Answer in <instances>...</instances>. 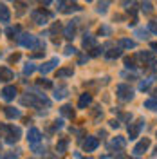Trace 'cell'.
<instances>
[{"instance_id":"17","label":"cell","mask_w":157,"mask_h":159,"mask_svg":"<svg viewBox=\"0 0 157 159\" xmlns=\"http://www.w3.org/2000/svg\"><path fill=\"white\" fill-rule=\"evenodd\" d=\"M67 94H69V89H67L65 85H61V87H58V89H54V98L56 99H63Z\"/></svg>"},{"instance_id":"36","label":"cell","mask_w":157,"mask_h":159,"mask_svg":"<svg viewBox=\"0 0 157 159\" xmlns=\"http://www.w3.org/2000/svg\"><path fill=\"white\" fill-rule=\"evenodd\" d=\"M2 159H18V156H16L15 152H9V154H6Z\"/></svg>"},{"instance_id":"45","label":"cell","mask_w":157,"mask_h":159,"mask_svg":"<svg viewBox=\"0 0 157 159\" xmlns=\"http://www.w3.org/2000/svg\"><path fill=\"white\" fill-rule=\"evenodd\" d=\"M40 2H42L43 6H49V4H51V2H52V0H40Z\"/></svg>"},{"instance_id":"40","label":"cell","mask_w":157,"mask_h":159,"mask_svg":"<svg viewBox=\"0 0 157 159\" xmlns=\"http://www.w3.org/2000/svg\"><path fill=\"white\" fill-rule=\"evenodd\" d=\"M65 2H67V0H58V6H60V9H61V11H65V9H67Z\"/></svg>"},{"instance_id":"44","label":"cell","mask_w":157,"mask_h":159,"mask_svg":"<svg viewBox=\"0 0 157 159\" xmlns=\"http://www.w3.org/2000/svg\"><path fill=\"white\" fill-rule=\"evenodd\" d=\"M150 47H152V49H154V52L157 54V43H155V42H152V43H150Z\"/></svg>"},{"instance_id":"22","label":"cell","mask_w":157,"mask_h":159,"mask_svg":"<svg viewBox=\"0 0 157 159\" xmlns=\"http://www.w3.org/2000/svg\"><path fill=\"white\" fill-rule=\"evenodd\" d=\"M105 56H107V60H116L121 56V51L119 49H112V51H108V52H105Z\"/></svg>"},{"instance_id":"1","label":"cell","mask_w":157,"mask_h":159,"mask_svg":"<svg viewBox=\"0 0 157 159\" xmlns=\"http://www.w3.org/2000/svg\"><path fill=\"white\" fill-rule=\"evenodd\" d=\"M116 96L121 101H130V99H134V89L127 83H121V85L116 87Z\"/></svg>"},{"instance_id":"21","label":"cell","mask_w":157,"mask_h":159,"mask_svg":"<svg viewBox=\"0 0 157 159\" xmlns=\"http://www.w3.org/2000/svg\"><path fill=\"white\" fill-rule=\"evenodd\" d=\"M56 74H58V78H69V76L74 74V69H72V67H63V69H60Z\"/></svg>"},{"instance_id":"29","label":"cell","mask_w":157,"mask_h":159,"mask_svg":"<svg viewBox=\"0 0 157 159\" xmlns=\"http://www.w3.org/2000/svg\"><path fill=\"white\" fill-rule=\"evenodd\" d=\"M148 29L157 34V20H150V22H148Z\"/></svg>"},{"instance_id":"26","label":"cell","mask_w":157,"mask_h":159,"mask_svg":"<svg viewBox=\"0 0 157 159\" xmlns=\"http://www.w3.org/2000/svg\"><path fill=\"white\" fill-rule=\"evenodd\" d=\"M152 81H154L152 78H148V80H145V81H141V83H139V89H141V90H148V89H150V85H152Z\"/></svg>"},{"instance_id":"20","label":"cell","mask_w":157,"mask_h":159,"mask_svg":"<svg viewBox=\"0 0 157 159\" xmlns=\"http://www.w3.org/2000/svg\"><path fill=\"white\" fill-rule=\"evenodd\" d=\"M119 45H121V47H127V49H136L137 43H136L134 40H130V38H121L119 40Z\"/></svg>"},{"instance_id":"13","label":"cell","mask_w":157,"mask_h":159,"mask_svg":"<svg viewBox=\"0 0 157 159\" xmlns=\"http://www.w3.org/2000/svg\"><path fill=\"white\" fill-rule=\"evenodd\" d=\"M11 20V13H9V7H6L4 4H0V22L7 24Z\"/></svg>"},{"instance_id":"19","label":"cell","mask_w":157,"mask_h":159,"mask_svg":"<svg viewBox=\"0 0 157 159\" xmlns=\"http://www.w3.org/2000/svg\"><path fill=\"white\" fill-rule=\"evenodd\" d=\"M96 45V38L92 36V34H85V38H83V47L85 49H90V47H94Z\"/></svg>"},{"instance_id":"46","label":"cell","mask_w":157,"mask_h":159,"mask_svg":"<svg viewBox=\"0 0 157 159\" xmlns=\"http://www.w3.org/2000/svg\"><path fill=\"white\" fill-rule=\"evenodd\" d=\"M155 156H157V148H155Z\"/></svg>"},{"instance_id":"34","label":"cell","mask_w":157,"mask_h":159,"mask_svg":"<svg viewBox=\"0 0 157 159\" xmlns=\"http://www.w3.org/2000/svg\"><path fill=\"white\" fill-rule=\"evenodd\" d=\"M125 65H127V69H134V67H136L132 58H125Z\"/></svg>"},{"instance_id":"16","label":"cell","mask_w":157,"mask_h":159,"mask_svg":"<svg viewBox=\"0 0 157 159\" xmlns=\"http://www.w3.org/2000/svg\"><path fill=\"white\" fill-rule=\"evenodd\" d=\"M127 145V139L121 138V136H118V138L112 139V143H110V148H123Z\"/></svg>"},{"instance_id":"8","label":"cell","mask_w":157,"mask_h":159,"mask_svg":"<svg viewBox=\"0 0 157 159\" xmlns=\"http://www.w3.org/2000/svg\"><path fill=\"white\" fill-rule=\"evenodd\" d=\"M56 65H60V60L58 58H52V60H49V61H45L43 65H40L38 70L42 72V74H47V72H51V70L54 69Z\"/></svg>"},{"instance_id":"11","label":"cell","mask_w":157,"mask_h":159,"mask_svg":"<svg viewBox=\"0 0 157 159\" xmlns=\"http://www.w3.org/2000/svg\"><path fill=\"white\" fill-rule=\"evenodd\" d=\"M90 103H92V94L85 92V94H81V96H79V101H78V107H79V109H87Z\"/></svg>"},{"instance_id":"35","label":"cell","mask_w":157,"mask_h":159,"mask_svg":"<svg viewBox=\"0 0 157 159\" xmlns=\"http://www.w3.org/2000/svg\"><path fill=\"white\" fill-rule=\"evenodd\" d=\"M65 54H67V56H70V54H76V49H74L72 45H67V47H65Z\"/></svg>"},{"instance_id":"27","label":"cell","mask_w":157,"mask_h":159,"mask_svg":"<svg viewBox=\"0 0 157 159\" xmlns=\"http://www.w3.org/2000/svg\"><path fill=\"white\" fill-rule=\"evenodd\" d=\"M141 9L145 11V13H152V11H154V7H152V2H148V0H145V2L141 4Z\"/></svg>"},{"instance_id":"30","label":"cell","mask_w":157,"mask_h":159,"mask_svg":"<svg viewBox=\"0 0 157 159\" xmlns=\"http://www.w3.org/2000/svg\"><path fill=\"white\" fill-rule=\"evenodd\" d=\"M38 85H42V87H45V89H51V87H52V83H51L49 80H45V78H42L38 81Z\"/></svg>"},{"instance_id":"28","label":"cell","mask_w":157,"mask_h":159,"mask_svg":"<svg viewBox=\"0 0 157 159\" xmlns=\"http://www.w3.org/2000/svg\"><path fill=\"white\" fill-rule=\"evenodd\" d=\"M18 31H20L18 25H16V27H7V29H6V34H9V38H15V34H16Z\"/></svg>"},{"instance_id":"15","label":"cell","mask_w":157,"mask_h":159,"mask_svg":"<svg viewBox=\"0 0 157 159\" xmlns=\"http://www.w3.org/2000/svg\"><path fill=\"white\" fill-rule=\"evenodd\" d=\"M4 114L9 119H18L20 116H22V112H20L18 109H13V107H6V109H4Z\"/></svg>"},{"instance_id":"31","label":"cell","mask_w":157,"mask_h":159,"mask_svg":"<svg viewBox=\"0 0 157 159\" xmlns=\"http://www.w3.org/2000/svg\"><path fill=\"white\" fill-rule=\"evenodd\" d=\"M98 13H101V15H105V13H107V2H99Z\"/></svg>"},{"instance_id":"10","label":"cell","mask_w":157,"mask_h":159,"mask_svg":"<svg viewBox=\"0 0 157 159\" xmlns=\"http://www.w3.org/2000/svg\"><path fill=\"white\" fill-rule=\"evenodd\" d=\"M13 78H15V72H13L9 67L2 65V67H0V81H11Z\"/></svg>"},{"instance_id":"33","label":"cell","mask_w":157,"mask_h":159,"mask_svg":"<svg viewBox=\"0 0 157 159\" xmlns=\"http://www.w3.org/2000/svg\"><path fill=\"white\" fill-rule=\"evenodd\" d=\"M79 9H81V7H79V6H76V4H74V6H69L67 9L63 11V13H67V15H69V13H72V11H79Z\"/></svg>"},{"instance_id":"39","label":"cell","mask_w":157,"mask_h":159,"mask_svg":"<svg viewBox=\"0 0 157 159\" xmlns=\"http://www.w3.org/2000/svg\"><path fill=\"white\" fill-rule=\"evenodd\" d=\"M60 29H61V25H60V22H56V24L52 25V29H51V33H58Z\"/></svg>"},{"instance_id":"43","label":"cell","mask_w":157,"mask_h":159,"mask_svg":"<svg viewBox=\"0 0 157 159\" xmlns=\"http://www.w3.org/2000/svg\"><path fill=\"white\" fill-rule=\"evenodd\" d=\"M87 60H88V56H85V54H81V56H79V60H78V61H79V63H85Z\"/></svg>"},{"instance_id":"2","label":"cell","mask_w":157,"mask_h":159,"mask_svg":"<svg viewBox=\"0 0 157 159\" xmlns=\"http://www.w3.org/2000/svg\"><path fill=\"white\" fill-rule=\"evenodd\" d=\"M2 130L6 132V141L7 143H16L20 139V136H22V130L18 129V127H15V125H4L2 127Z\"/></svg>"},{"instance_id":"38","label":"cell","mask_w":157,"mask_h":159,"mask_svg":"<svg viewBox=\"0 0 157 159\" xmlns=\"http://www.w3.org/2000/svg\"><path fill=\"white\" fill-rule=\"evenodd\" d=\"M18 60H20V54H18V52H16V54H11V56H9V61H11V63H15V61H18Z\"/></svg>"},{"instance_id":"3","label":"cell","mask_w":157,"mask_h":159,"mask_svg":"<svg viewBox=\"0 0 157 159\" xmlns=\"http://www.w3.org/2000/svg\"><path fill=\"white\" fill-rule=\"evenodd\" d=\"M52 15H51L49 11H43V9H34L31 13V18L34 24H38V25H43V24H47V20L51 18Z\"/></svg>"},{"instance_id":"32","label":"cell","mask_w":157,"mask_h":159,"mask_svg":"<svg viewBox=\"0 0 157 159\" xmlns=\"http://www.w3.org/2000/svg\"><path fill=\"white\" fill-rule=\"evenodd\" d=\"M110 33H112V31H110L108 25H101V27H99V34H110Z\"/></svg>"},{"instance_id":"14","label":"cell","mask_w":157,"mask_h":159,"mask_svg":"<svg viewBox=\"0 0 157 159\" xmlns=\"http://www.w3.org/2000/svg\"><path fill=\"white\" fill-rule=\"evenodd\" d=\"M67 147H69V139L67 138L58 139V143H56V152H58V154H65V152H67Z\"/></svg>"},{"instance_id":"41","label":"cell","mask_w":157,"mask_h":159,"mask_svg":"<svg viewBox=\"0 0 157 159\" xmlns=\"http://www.w3.org/2000/svg\"><path fill=\"white\" fill-rule=\"evenodd\" d=\"M16 7H18V15H24V7H25V4H16Z\"/></svg>"},{"instance_id":"9","label":"cell","mask_w":157,"mask_h":159,"mask_svg":"<svg viewBox=\"0 0 157 159\" xmlns=\"http://www.w3.org/2000/svg\"><path fill=\"white\" fill-rule=\"evenodd\" d=\"M143 123H145V121L141 119L139 125L137 123H130V125H128V136H130V139H136L139 136V130H141V127H143Z\"/></svg>"},{"instance_id":"18","label":"cell","mask_w":157,"mask_h":159,"mask_svg":"<svg viewBox=\"0 0 157 159\" xmlns=\"http://www.w3.org/2000/svg\"><path fill=\"white\" fill-rule=\"evenodd\" d=\"M60 112H61V116H65V118H69V119L74 118V109H72L70 105H63V107L60 109Z\"/></svg>"},{"instance_id":"5","label":"cell","mask_w":157,"mask_h":159,"mask_svg":"<svg viewBox=\"0 0 157 159\" xmlns=\"http://www.w3.org/2000/svg\"><path fill=\"white\" fill-rule=\"evenodd\" d=\"M40 139H42V134H40V130L36 129V127L29 129V132H27V141H29L31 147H36V145L40 143Z\"/></svg>"},{"instance_id":"25","label":"cell","mask_w":157,"mask_h":159,"mask_svg":"<svg viewBox=\"0 0 157 159\" xmlns=\"http://www.w3.org/2000/svg\"><path fill=\"white\" fill-rule=\"evenodd\" d=\"M134 34H136L137 38H141V40H146L148 38V31L146 29H141V27H139V29H136V33H134Z\"/></svg>"},{"instance_id":"12","label":"cell","mask_w":157,"mask_h":159,"mask_svg":"<svg viewBox=\"0 0 157 159\" xmlns=\"http://www.w3.org/2000/svg\"><path fill=\"white\" fill-rule=\"evenodd\" d=\"M76 24H78V22H69V25L65 27L63 36H65L67 40H72L74 36H76Z\"/></svg>"},{"instance_id":"4","label":"cell","mask_w":157,"mask_h":159,"mask_svg":"<svg viewBox=\"0 0 157 159\" xmlns=\"http://www.w3.org/2000/svg\"><path fill=\"white\" fill-rule=\"evenodd\" d=\"M0 98L4 99V101H13V99L16 98V87H13V85L4 87V89L0 90Z\"/></svg>"},{"instance_id":"42","label":"cell","mask_w":157,"mask_h":159,"mask_svg":"<svg viewBox=\"0 0 157 159\" xmlns=\"http://www.w3.org/2000/svg\"><path fill=\"white\" fill-rule=\"evenodd\" d=\"M110 127H112V129H118V127H119V121L112 119V121H110Z\"/></svg>"},{"instance_id":"37","label":"cell","mask_w":157,"mask_h":159,"mask_svg":"<svg viewBox=\"0 0 157 159\" xmlns=\"http://www.w3.org/2000/svg\"><path fill=\"white\" fill-rule=\"evenodd\" d=\"M61 127H63V119H56V121H54V129L60 130Z\"/></svg>"},{"instance_id":"6","label":"cell","mask_w":157,"mask_h":159,"mask_svg":"<svg viewBox=\"0 0 157 159\" xmlns=\"http://www.w3.org/2000/svg\"><path fill=\"white\" fill-rule=\"evenodd\" d=\"M98 147H99V139L94 138V136H88V138L83 141V150H85V152H94Z\"/></svg>"},{"instance_id":"23","label":"cell","mask_w":157,"mask_h":159,"mask_svg":"<svg viewBox=\"0 0 157 159\" xmlns=\"http://www.w3.org/2000/svg\"><path fill=\"white\" fill-rule=\"evenodd\" d=\"M145 109H150V110H157V98L146 99V101H145Z\"/></svg>"},{"instance_id":"24","label":"cell","mask_w":157,"mask_h":159,"mask_svg":"<svg viewBox=\"0 0 157 159\" xmlns=\"http://www.w3.org/2000/svg\"><path fill=\"white\" fill-rule=\"evenodd\" d=\"M36 70V67H34V63H31V61H27L25 65H24V74L27 76V74H33Z\"/></svg>"},{"instance_id":"7","label":"cell","mask_w":157,"mask_h":159,"mask_svg":"<svg viewBox=\"0 0 157 159\" xmlns=\"http://www.w3.org/2000/svg\"><path fill=\"white\" fill-rule=\"evenodd\" d=\"M150 143H152V141H150V138H143V139H141V141L137 143V145L134 147V154H136V156H141V154H145V152L150 148Z\"/></svg>"}]
</instances>
